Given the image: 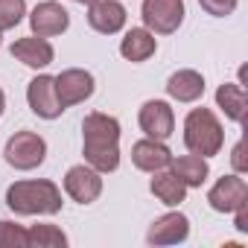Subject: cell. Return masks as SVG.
Instances as JSON below:
<instances>
[{
    "label": "cell",
    "instance_id": "cell-19",
    "mask_svg": "<svg viewBox=\"0 0 248 248\" xmlns=\"http://www.w3.org/2000/svg\"><path fill=\"white\" fill-rule=\"evenodd\" d=\"M170 167H172V172L184 181V187H202L204 181H207V158H202V155H181V158H172L170 161Z\"/></svg>",
    "mask_w": 248,
    "mask_h": 248
},
{
    "label": "cell",
    "instance_id": "cell-21",
    "mask_svg": "<svg viewBox=\"0 0 248 248\" xmlns=\"http://www.w3.org/2000/svg\"><path fill=\"white\" fill-rule=\"evenodd\" d=\"M67 236L56 225H32L27 231V248H64Z\"/></svg>",
    "mask_w": 248,
    "mask_h": 248
},
{
    "label": "cell",
    "instance_id": "cell-15",
    "mask_svg": "<svg viewBox=\"0 0 248 248\" xmlns=\"http://www.w3.org/2000/svg\"><path fill=\"white\" fill-rule=\"evenodd\" d=\"M21 64H27V67H47L53 59H56V53H53V44L47 41V38H38V35H30V38H18L15 44H12V50H9Z\"/></svg>",
    "mask_w": 248,
    "mask_h": 248
},
{
    "label": "cell",
    "instance_id": "cell-26",
    "mask_svg": "<svg viewBox=\"0 0 248 248\" xmlns=\"http://www.w3.org/2000/svg\"><path fill=\"white\" fill-rule=\"evenodd\" d=\"M233 167H236V172H245V161H242V143H236L233 146Z\"/></svg>",
    "mask_w": 248,
    "mask_h": 248
},
{
    "label": "cell",
    "instance_id": "cell-17",
    "mask_svg": "<svg viewBox=\"0 0 248 248\" xmlns=\"http://www.w3.org/2000/svg\"><path fill=\"white\" fill-rule=\"evenodd\" d=\"M158 50V38L149 30H129L126 38L120 41V56L126 62H146L149 56H155Z\"/></svg>",
    "mask_w": 248,
    "mask_h": 248
},
{
    "label": "cell",
    "instance_id": "cell-27",
    "mask_svg": "<svg viewBox=\"0 0 248 248\" xmlns=\"http://www.w3.org/2000/svg\"><path fill=\"white\" fill-rule=\"evenodd\" d=\"M3 108H6V96H3V91H0V117H3Z\"/></svg>",
    "mask_w": 248,
    "mask_h": 248
},
{
    "label": "cell",
    "instance_id": "cell-5",
    "mask_svg": "<svg viewBox=\"0 0 248 248\" xmlns=\"http://www.w3.org/2000/svg\"><path fill=\"white\" fill-rule=\"evenodd\" d=\"M140 15L149 32L172 35L184 24V0H143Z\"/></svg>",
    "mask_w": 248,
    "mask_h": 248
},
{
    "label": "cell",
    "instance_id": "cell-12",
    "mask_svg": "<svg viewBox=\"0 0 248 248\" xmlns=\"http://www.w3.org/2000/svg\"><path fill=\"white\" fill-rule=\"evenodd\" d=\"M126 6L120 0H93L88 3V24L102 32V35H114L126 27Z\"/></svg>",
    "mask_w": 248,
    "mask_h": 248
},
{
    "label": "cell",
    "instance_id": "cell-3",
    "mask_svg": "<svg viewBox=\"0 0 248 248\" xmlns=\"http://www.w3.org/2000/svg\"><path fill=\"white\" fill-rule=\"evenodd\" d=\"M222 143H225V132L216 114L210 108H193L184 120V146L193 155L210 158V155H219Z\"/></svg>",
    "mask_w": 248,
    "mask_h": 248
},
{
    "label": "cell",
    "instance_id": "cell-9",
    "mask_svg": "<svg viewBox=\"0 0 248 248\" xmlns=\"http://www.w3.org/2000/svg\"><path fill=\"white\" fill-rule=\"evenodd\" d=\"M56 93H59V102L62 108H70V105H79L85 102L91 93H93V76L82 67H70V70H62L56 76Z\"/></svg>",
    "mask_w": 248,
    "mask_h": 248
},
{
    "label": "cell",
    "instance_id": "cell-10",
    "mask_svg": "<svg viewBox=\"0 0 248 248\" xmlns=\"http://www.w3.org/2000/svg\"><path fill=\"white\" fill-rule=\"evenodd\" d=\"M207 202H210V207L216 213H233L239 204L248 202V184H245V178H239V175H222L210 187Z\"/></svg>",
    "mask_w": 248,
    "mask_h": 248
},
{
    "label": "cell",
    "instance_id": "cell-14",
    "mask_svg": "<svg viewBox=\"0 0 248 248\" xmlns=\"http://www.w3.org/2000/svg\"><path fill=\"white\" fill-rule=\"evenodd\" d=\"M172 161V152L164 146V140H138L132 146V164L143 172H158V170H167Z\"/></svg>",
    "mask_w": 248,
    "mask_h": 248
},
{
    "label": "cell",
    "instance_id": "cell-18",
    "mask_svg": "<svg viewBox=\"0 0 248 248\" xmlns=\"http://www.w3.org/2000/svg\"><path fill=\"white\" fill-rule=\"evenodd\" d=\"M152 175H155L152 184H149L152 196H155L161 204H167V207H178V204L184 202V196H187L184 181H181L175 172H164V170H158V172H152Z\"/></svg>",
    "mask_w": 248,
    "mask_h": 248
},
{
    "label": "cell",
    "instance_id": "cell-24",
    "mask_svg": "<svg viewBox=\"0 0 248 248\" xmlns=\"http://www.w3.org/2000/svg\"><path fill=\"white\" fill-rule=\"evenodd\" d=\"M199 6L213 18H225L236 9V0H199Z\"/></svg>",
    "mask_w": 248,
    "mask_h": 248
},
{
    "label": "cell",
    "instance_id": "cell-22",
    "mask_svg": "<svg viewBox=\"0 0 248 248\" xmlns=\"http://www.w3.org/2000/svg\"><path fill=\"white\" fill-rule=\"evenodd\" d=\"M27 15V0H0V32L15 30Z\"/></svg>",
    "mask_w": 248,
    "mask_h": 248
},
{
    "label": "cell",
    "instance_id": "cell-6",
    "mask_svg": "<svg viewBox=\"0 0 248 248\" xmlns=\"http://www.w3.org/2000/svg\"><path fill=\"white\" fill-rule=\"evenodd\" d=\"M138 123L146 138L152 140H167L172 132H175V114L170 108V102L164 99H149L140 105V114H138Z\"/></svg>",
    "mask_w": 248,
    "mask_h": 248
},
{
    "label": "cell",
    "instance_id": "cell-16",
    "mask_svg": "<svg viewBox=\"0 0 248 248\" xmlns=\"http://www.w3.org/2000/svg\"><path fill=\"white\" fill-rule=\"evenodd\" d=\"M167 93L178 102H196L204 93V76L199 70H175L167 79Z\"/></svg>",
    "mask_w": 248,
    "mask_h": 248
},
{
    "label": "cell",
    "instance_id": "cell-20",
    "mask_svg": "<svg viewBox=\"0 0 248 248\" xmlns=\"http://www.w3.org/2000/svg\"><path fill=\"white\" fill-rule=\"evenodd\" d=\"M216 105L225 111L228 120L242 123V114H245V88H242V85H233V82L219 85V91H216Z\"/></svg>",
    "mask_w": 248,
    "mask_h": 248
},
{
    "label": "cell",
    "instance_id": "cell-1",
    "mask_svg": "<svg viewBox=\"0 0 248 248\" xmlns=\"http://www.w3.org/2000/svg\"><path fill=\"white\" fill-rule=\"evenodd\" d=\"M82 155L96 172H114L120 167V123L111 114H88L82 120Z\"/></svg>",
    "mask_w": 248,
    "mask_h": 248
},
{
    "label": "cell",
    "instance_id": "cell-25",
    "mask_svg": "<svg viewBox=\"0 0 248 248\" xmlns=\"http://www.w3.org/2000/svg\"><path fill=\"white\" fill-rule=\"evenodd\" d=\"M233 213H236V222H233V228L245 233V231H248V202H245V204H239Z\"/></svg>",
    "mask_w": 248,
    "mask_h": 248
},
{
    "label": "cell",
    "instance_id": "cell-4",
    "mask_svg": "<svg viewBox=\"0 0 248 248\" xmlns=\"http://www.w3.org/2000/svg\"><path fill=\"white\" fill-rule=\"evenodd\" d=\"M3 155H6V164H9V167L27 172V170H35V167L44 164V158H47V143H44V138L35 135V132H15V135L6 140Z\"/></svg>",
    "mask_w": 248,
    "mask_h": 248
},
{
    "label": "cell",
    "instance_id": "cell-23",
    "mask_svg": "<svg viewBox=\"0 0 248 248\" xmlns=\"http://www.w3.org/2000/svg\"><path fill=\"white\" fill-rule=\"evenodd\" d=\"M0 248H27V231L15 222H0Z\"/></svg>",
    "mask_w": 248,
    "mask_h": 248
},
{
    "label": "cell",
    "instance_id": "cell-11",
    "mask_svg": "<svg viewBox=\"0 0 248 248\" xmlns=\"http://www.w3.org/2000/svg\"><path fill=\"white\" fill-rule=\"evenodd\" d=\"M30 27H32V35L53 38V35H62L70 27V15H67V9L62 3H56V0H44V3H38L32 9Z\"/></svg>",
    "mask_w": 248,
    "mask_h": 248
},
{
    "label": "cell",
    "instance_id": "cell-13",
    "mask_svg": "<svg viewBox=\"0 0 248 248\" xmlns=\"http://www.w3.org/2000/svg\"><path fill=\"white\" fill-rule=\"evenodd\" d=\"M190 236V219L184 216V213H164V216H158L155 222H152V228H149V233H146V239L152 242V245H178V242H184Z\"/></svg>",
    "mask_w": 248,
    "mask_h": 248
},
{
    "label": "cell",
    "instance_id": "cell-2",
    "mask_svg": "<svg viewBox=\"0 0 248 248\" xmlns=\"http://www.w3.org/2000/svg\"><path fill=\"white\" fill-rule=\"evenodd\" d=\"M6 204L18 216H53L62 210V190L47 178L15 181L6 190Z\"/></svg>",
    "mask_w": 248,
    "mask_h": 248
},
{
    "label": "cell",
    "instance_id": "cell-7",
    "mask_svg": "<svg viewBox=\"0 0 248 248\" xmlns=\"http://www.w3.org/2000/svg\"><path fill=\"white\" fill-rule=\"evenodd\" d=\"M64 193L79 202V204H91L99 199L102 193V172H96L93 167L88 164H79V167H70L64 172Z\"/></svg>",
    "mask_w": 248,
    "mask_h": 248
},
{
    "label": "cell",
    "instance_id": "cell-28",
    "mask_svg": "<svg viewBox=\"0 0 248 248\" xmlns=\"http://www.w3.org/2000/svg\"><path fill=\"white\" fill-rule=\"evenodd\" d=\"M76 3H93V0H76Z\"/></svg>",
    "mask_w": 248,
    "mask_h": 248
},
{
    "label": "cell",
    "instance_id": "cell-8",
    "mask_svg": "<svg viewBox=\"0 0 248 248\" xmlns=\"http://www.w3.org/2000/svg\"><path fill=\"white\" fill-rule=\"evenodd\" d=\"M27 102L32 108V114H38L41 120H56L62 117V102L56 93V76H35L27 88Z\"/></svg>",
    "mask_w": 248,
    "mask_h": 248
}]
</instances>
